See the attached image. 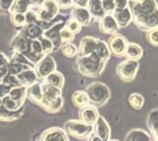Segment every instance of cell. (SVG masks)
I'll list each match as a JSON object with an SVG mask.
<instances>
[{
  "instance_id": "cell-13",
  "label": "cell",
  "mask_w": 158,
  "mask_h": 141,
  "mask_svg": "<svg viewBox=\"0 0 158 141\" xmlns=\"http://www.w3.org/2000/svg\"><path fill=\"white\" fill-rule=\"evenodd\" d=\"M93 133L97 135L103 141H109L111 135V129L108 123L103 116H99L96 123L93 124Z\"/></svg>"
},
{
  "instance_id": "cell-47",
  "label": "cell",
  "mask_w": 158,
  "mask_h": 141,
  "mask_svg": "<svg viewBox=\"0 0 158 141\" xmlns=\"http://www.w3.org/2000/svg\"><path fill=\"white\" fill-rule=\"evenodd\" d=\"M14 2V0H0V12L8 13Z\"/></svg>"
},
{
  "instance_id": "cell-56",
  "label": "cell",
  "mask_w": 158,
  "mask_h": 141,
  "mask_svg": "<svg viewBox=\"0 0 158 141\" xmlns=\"http://www.w3.org/2000/svg\"><path fill=\"white\" fill-rule=\"evenodd\" d=\"M0 82H1V79H0Z\"/></svg>"
},
{
  "instance_id": "cell-9",
  "label": "cell",
  "mask_w": 158,
  "mask_h": 141,
  "mask_svg": "<svg viewBox=\"0 0 158 141\" xmlns=\"http://www.w3.org/2000/svg\"><path fill=\"white\" fill-rule=\"evenodd\" d=\"M11 46L14 48L15 51L22 53V54L26 56L32 63H34L33 55L31 52V41L30 40H27L26 38L23 37L21 34L19 33L18 35L13 38V41L11 42Z\"/></svg>"
},
{
  "instance_id": "cell-54",
  "label": "cell",
  "mask_w": 158,
  "mask_h": 141,
  "mask_svg": "<svg viewBox=\"0 0 158 141\" xmlns=\"http://www.w3.org/2000/svg\"><path fill=\"white\" fill-rule=\"evenodd\" d=\"M2 107V101H1V99H0V108Z\"/></svg>"
},
{
  "instance_id": "cell-41",
  "label": "cell",
  "mask_w": 158,
  "mask_h": 141,
  "mask_svg": "<svg viewBox=\"0 0 158 141\" xmlns=\"http://www.w3.org/2000/svg\"><path fill=\"white\" fill-rule=\"evenodd\" d=\"M1 82L3 84L7 85V86H10V87H17V86H21L20 85V82L17 78L16 75H12V74H9L7 73L5 75L3 78L1 79Z\"/></svg>"
},
{
  "instance_id": "cell-40",
  "label": "cell",
  "mask_w": 158,
  "mask_h": 141,
  "mask_svg": "<svg viewBox=\"0 0 158 141\" xmlns=\"http://www.w3.org/2000/svg\"><path fill=\"white\" fill-rule=\"evenodd\" d=\"M10 61H13V62H17V63H22V64H26V65H29L31 67H35V64L34 63H32L31 61H30L28 58L23 55L22 53H20L18 51H15L14 50V55L12 57V59Z\"/></svg>"
},
{
  "instance_id": "cell-30",
  "label": "cell",
  "mask_w": 158,
  "mask_h": 141,
  "mask_svg": "<svg viewBox=\"0 0 158 141\" xmlns=\"http://www.w3.org/2000/svg\"><path fill=\"white\" fill-rule=\"evenodd\" d=\"M62 106H63V100L61 97H58V98L48 102V104H46L44 107H42V108L46 111H48V113L56 114V113H58V111L62 109Z\"/></svg>"
},
{
  "instance_id": "cell-21",
  "label": "cell",
  "mask_w": 158,
  "mask_h": 141,
  "mask_svg": "<svg viewBox=\"0 0 158 141\" xmlns=\"http://www.w3.org/2000/svg\"><path fill=\"white\" fill-rule=\"evenodd\" d=\"M27 98L34 104H38L39 106L41 105L43 100V92L41 83L36 82L35 84L27 87Z\"/></svg>"
},
{
  "instance_id": "cell-25",
  "label": "cell",
  "mask_w": 158,
  "mask_h": 141,
  "mask_svg": "<svg viewBox=\"0 0 158 141\" xmlns=\"http://www.w3.org/2000/svg\"><path fill=\"white\" fill-rule=\"evenodd\" d=\"M23 115V108L18 111H9L4 107L0 108V120L1 121H13L17 120Z\"/></svg>"
},
{
  "instance_id": "cell-5",
  "label": "cell",
  "mask_w": 158,
  "mask_h": 141,
  "mask_svg": "<svg viewBox=\"0 0 158 141\" xmlns=\"http://www.w3.org/2000/svg\"><path fill=\"white\" fill-rule=\"evenodd\" d=\"M139 63L137 60L127 59L121 62L117 67V74L123 82H131L137 74Z\"/></svg>"
},
{
  "instance_id": "cell-38",
  "label": "cell",
  "mask_w": 158,
  "mask_h": 141,
  "mask_svg": "<svg viewBox=\"0 0 158 141\" xmlns=\"http://www.w3.org/2000/svg\"><path fill=\"white\" fill-rule=\"evenodd\" d=\"M39 40H40V42H41V46H42V48L44 52V54H49L52 51H53L54 45L49 38L43 36V37L40 38Z\"/></svg>"
},
{
  "instance_id": "cell-3",
  "label": "cell",
  "mask_w": 158,
  "mask_h": 141,
  "mask_svg": "<svg viewBox=\"0 0 158 141\" xmlns=\"http://www.w3.org/2000/svg\"><path fill=\"white\" fill-rule=\"evenodd\" d=\"M85 92L89 98L90 105L95 107H102L107 104L111 97L109 87L102 82H94L89 84L86 87Z\"/></svg>"
},
{
  "instance_id": "cell-52",
  "label": "cell",
  "mask_w": 158,
  "mask_h": 141,
  "mask_svg": "<svg viewBox=\"0 0 158 141\" xmlns=\"http://www.w3.org/2000/svg\"><path fill=\"white\" fill-rule=\"evenodd\" d=\"M28 1L30 4H32L34 6H41L44 0H28Z\"/></svg>"
},
{
  "instance_id": "cell-44",
  "label": "cell",
  "mask_w": 158,
  "mask_h": 141,
  "mask_svg": "<svg viewBox=\"0 0 158 141\" xmlns=\"http://www.w3.org/2000/svg\"><path fill=\"white\" fill-rule=\"evenodd\" d=\"M59 37H60L61 42L67 43V42H71L74 40L75 35H74L73 33H71L69 30H67L65 27H63L60 30V33H59Z\"/></svg>"
},
{
  "instance_id": "cell-19",
  "label": "cell",
  "mask_w": 158,
  "mask_h": 141,
  "mask_svg": "<svg viewBox=\"0 0 158 141\" xmlns=\"http://www.w3.org/2000/svg\"><path fill=\"white\" fill-rule=\"evenodd\" d=\"M20 34L30 41L39 40L40 38L43 37L44 30L37 24H31V25L24 26L23 30L20 32Z\"/></svg>"
},
{
  "instance_id": "cell-1",
  "label": "cell",
  "mask_w": 158,
  "mask_h": 141,
  "mask_svg": "<svg viewBox=\"0 0 158 141\" xmlns=\"http://www.w3.org/2000/svg\"><path fill=\"white\" fill-rule=\"evenodd\" d=\"M132 21L143 32L158 27V4L156 0H128Z\"/></svg>"
},
{
  "instance_id": "cell-28",
  "label": "cell",
  "mask_w": 158,
  "mask_h": 141,
  "mask_svg": "<svg viewBox=\"0 0 158 141\" xmlns=\"http://www.w3.org/2000/svg\"><path fill=\"white\" fill-rule=\"evenodd\" d=\"M43 81H44V83L52 85V86L57 87V88H60V89L64 85V78H63L62 74L56 70L52 72L51 74H48Z\"/></svg>"
},
{
  "instance_id": "cell-45",
  "label": "cell",
  "mask_w": 158,
  "mask_h": 141,
  "mask_svg": "<svg viewBox=\"0 0 158 141\" xmlns=\"http://www.w3.org/2000/svg\"><path fill=\"white\" fill-rule=\"evenodd\" d=\"M39 20L38 13L34 10V9H29V10L25 13V22L26 25H31V24H36Z\"/></svg>"
},
{
  "instance_id": "cell-7",
  "label": "cell",
  "mask_w": 158,
  "mask_h": 141,
  "mask_svg": "<svg viewBox=\"0 0 158 141\" xmlns=\"http://www.w3.org/2000/svg\"><path fill=\"white\" fill-rule=\"evenodd\" d=\"M58 11L59 7L56 0H44L37 12L38 18L44 22H51L56 17Z\"/></svg>"
},
{
  "instance_id": "cell-20",
  "label": "cell",
  "mask_w": 158,
  "mask_h": 141,
  "mask_svg": "<svg viewBox=\"0 0 158 141\" xmlns=\"http://www.w3.org/2000/svg\"><path fill=\"white\" fill-rule=\"evenodd\" d=\"M87 9L94 20H101L106 15V12L103 8L102 0H89Z\"/></svg>"
},
{
  "instance_id": "cell-29",
  "label": "cell",
  "mask_w": 158,
  "mask_h": 141,
  "mask_svg": "<svg viewBox=\"0 0 158 141\" xmlns=\"http://www.w3.org/2000/svg\"><path fill=\"white\" fill-rule=\"evenodd\" d=\"M71 100H72V104L75 106L76 108H79V109H81L83 107L90 104L86 92L81 91V90L74 92L71 97Z\"/></svg>"
},
{
  "instance_id": "cell-36",
  "label": "cell",
  "mask_w": 158,
  "mask_h": 141,
  "mask_svg": "<svg viewBox=\"0 0 158 141\" xmlns=\"http://www.w3.org/2000/svg\"><path fill=\"white\" fill-rule=\"evenodd\" d=\"M61 51H62V54L68 58L74 57L78 54V48L76 47V46H74L71 42L64 43L61 47Z\"/></svg>"
},
{
  "instance_id": "cell-34",
  "label": "cell",
  "mask_w": 158,
  "mask_h": 141,
  "mask_svg": "<svg viewBox=\"0 0 158 141\" xmlns=\"http://www.w3.org/2000/svg\"><path fill=\"white\" fill-rule=\"evenodd\" d=\"M30 68H33L29 65L22 64V63H17L13 61H9V66H8V73L12 75H18L22 73L25 70H28Z\"/></svg>"
},
{
  "instance_id": "cell-53",
  "label": "cell",
  "mask_w": 158,
  "mask_h": 141,
  "mask_svg": "<svg viewBox=\"0 0 158 141\" xmlns=\"http://www.w3.org/2000/svg\"><path fill=\"white\" fill-rule=\"evenodd\" d=\"M88 139V141H103L101 138H99L97 135H95L94 133H92L90 136H89V137L87 138Z\"/></svg>"
},
{
  "instance_id": "cell-23",
  "label": "cell",
  "mask_w": 158,
  "mask_h": 141,
  "mask_svg": "<svg viewBox=\"0 0 158 141\" xmlns=\"http://www.w3.org/2000/svg\"><path fill=\"white\" fill-rule=\"evenodd\" d=\"M143 55V50L140 46L135 42H127V46L126 48L125 56L127 59L132 60H139Z\"/></svg>"
},
{
  "instance_id": "cell-48",
  "label": "cell",
  "mask_w": 158,
  "mask_h": 141,
  "mask_svg": "<svg viewBox=\"0 0 158 141\" xmlns=\"http://www.w3.org/2000/svg\"><path fill=\"white\" fill-rule=\"evenodd\" d=\"M11 89H12V87L7 86L3 84L2 82H0V99L4 98L5 96H7Z\"/></svg>"
},
{
  "instance_id": "cell-33",
  "label": "cell",
  "mask_w": 158,
  "mask_h": 141,
  "mask_svg": "<svg viewBox=\"0 0 158 141\" xmlns=\"http://www.w3.org/2000/svg\"><path fill=\"white\" fill-rule=\"evenodd\" d=\"M128 104L131 105V107L135 110H141L143 105H144V99L143 97L138 94V93H132L128 96Z\"/></svg>"
},
{
  "instance_id": "cell-32",
  "label": "cell",
  "mask_w": 158,
  "mask_h": 141,
  "mask_svg": "<svg viewBox=\"0 0 158 141\" xmlns=\"http://www.w3.org/2000/svg\"><path fill=\"white\" fill-rule=\"evenodd\" d=\"M30 8V3L28 0H14L10 9V13H22L25 14Z\"/></svg>"
},
{
  "instance_id": "cell-50",
  "label": "cell",
  "mask_w": 158,
  "mask_h": 141,
  "mask_svg": "<svg viewBox=\"0 0 158 141\" xmlns=\"http://www.w3.org/2000/svg\"><path fill=\"white\" fill-rule=\"evenodd\" d=\"M89 0H72V6L80 7V8H87Z\"/></svg>"
},
{
  "instance_id": "cell-16",
  "label": "cell",
  "mask_w": 158,
  "mask_h": 141,
  "mask_svg": "<svg viewBox=\"0 0 158 141\" xmlns=\"http://www.w3.org/2000/svg\"><path fill=\"white\" fill-rule=\"evenodd\" d=\"M99 38L93 37H85L81 40L80 46L78 48V56H86L95 52L98 45Z\"/></svg>"
},
{
  "instance_id": "cell-6",
  "label": "cell",
  "mask_w": 158,
  "mask_h": 141,
  "mask_svg": "<svg viewBox=\"0 0 158 141\" xmlns=\"http://www.w3.org/2000/svg\"><path fill=\"white\" fill-rule=\"evenodd\" d=\"M34 70L36 72L39 80H44L48 74L56 70V61L51 55L46 54L41 60L36 63Z\"/></svg>"
},
{
  "instance_id": "cell-4",
  "label": "cell",
  "mask_w": 158,
  "mask_h": 141,
  "mask_svg": "<svg viewBox=\"0 0 158 141\" xmlns=\"http://www.w3.org/2000/svg\"><path fill=\"white\" fill-rule=\"evenodd\" d=\"M64 131L76 139H87L93 133V125L83 123L80 119L68 120L64 124Z\"/></svg>"
},
{
  "instance_id": "cell-46",
  "label": "cell",
  "mask_w": 158,
  "mask_h": 141,
  "mask_svg": "<svg viewBox=\"0 0 158 141\" xmlns=\"http://www.w3.org/2000/svg\"><path fill=\"white\" fill-rule=\"evenodd\" d=\"M102 4L106 14H113L114 11L116 10V5L114 0H102Z\"/></svg>"
},
{
  "instance_id": "cell-2",
  "label": "cell",
  "mask_w": 158,
  "mask_h": 141,
  "mask_svg": "<svg viewBox=\"0 0 158 141\" xmlns=\"http://www.w3.org/2000/svg\"><path fill=\"white\" fill-rule=\"evenodd\" d=\"M106 61H104L96 52L86 56H78L76 60L77 70L81 75L95 78L102 74L106 66Z\"/></svg>"
},
{
  "instance_id": "cell-49",
  "label": "cell",
  "mask_w": 158,
  "mask_h": 141,
  "mask_svg": "<svg viewBox=\"0 0 158 141\" xmlns=\"http://www.w3.org/2000/svg\"><path fill=\"white\" fill-rule=\"evenodd\" d=\"M57 5L61 9H67L72 6V0H56Z\"/></svg>"
},
{
  "instance_id": "cell-17",
  "label": "cell",
  "mask_w": 158,
  "mask_h": 141,
  "mask_svg": "<svg viewBox=\"0 0 158 141\" xmlns=\"http://www.w3.org/2000/svg\"><path fill=\"white\" fill-rule=\"evenodd\" d=\"M72 19L77 21L82 27L89 26L93 21V18L88 9L80 7H74L72 11Z\"/></svg>"
},
{
  "instance_id": "cell-31",
  "label": "cell",
  "mask_w": 158,
  "mask_h": 141,
  "mask_svg": "<svg viewBox=\"0 0 158 141\" xmlns=\"http://www.w3.org/2000/svg\"><path fill=\"white\" fill-rule=\"evenodd\" d=\"M95 52L97 53L98 56H100L102 59L106 62L109 60V58L111 56V51L109 50L107 42H105L104 41H101V40L98 41V45H97Z\"/></svg>"
},
{
  "instance_id": "cell-35",
  "label": "cell",
  "mask_w": 158,
  "mask_h": 141,
  "mask_svg": "<svg viewBox=\"0 0 158 141\" xmlns=\"http://www.w3.org/2000/svg\"><path fill=\"white\" fill-rule=\"evenodd\" d=\"M1 101H2V107H4L5 109H7L9 111H18L23 108V105L19 104L18 102L13 100L9 95L5 96L4 98L1 99Z\"/></svg>"
},
{
  "instance_id": "cell-51",
  "label": "cell",
  "mask_w": 158,
  "mask_h": 141,
  "mask_svg": "<svg viewBox=\"0 0 158 141\" xmlns=\"http://www.w3.org/2000/svg\"><path fill=\"white\" fill-rule=\"evenodd\" d=\"M116 5V10H121L128 5V0H114Z\"/></svg>"
},
{
  "instance_id": "cell-27",
  "label": "cell",
  "mask_w": 158,
  "mask_h": 141,
  "mask_svg": "<svg viewBox=\"0 0 158 141\" xmlns=\"http://www.w3.org/2000/svg\"><path fill=\"white\" fill-rule=\"evenodd\" d=\"M8 95L11 97L13 100L18 102L19 104L24 105V102L27 98V87H25V86L13 87V88L10 90Z\"/></svg>"
},
{
  "instance_id": "cell-37",
  "label": "cell",
  "mask_w": 158,
  "mask_h": 141,
  "mask_svg": "<svg viewBox=\"0 0 158 141\" xmlns=\"http://www.w3.org/2000/svg\"><path fill=\"white\" fill-rule=\"evenodd\" d=\"M146 33V40L152 46L158 47V27L148 30Z\"/></svg>"
},
{
  "instance_id": "cell-24",
  "label": "cell",
  "mask_w": 158,
  "mask_h": 141,
  "mask_svg": "<svg viewBox=\"0 0 158 141\" xmlns=\"http://www.w3.org/2000/svg\"><path fill=\"white\" fill-rule=\"evenodd\" d=\"M126 141H151V136L143 129L135 128L128 131L126 136Z\"/></svg>"
},
{
  "instance_id": "cell-11",
  "label": "cell",
  "mask_w": 158,
  "mask_h": 141,
  "mask_svg": "<svg viewBox=\"0 0 158 141\" xmlns=\"http://www.w3.org/2000/svg\"><path fill=\"white\" fill-rule=\"evenodd\" d=\"M78 115H79V119L82 120L83 123H85L87 124H91V125L95 123L98 118L100 116L97 107L90 105V104L81 108L80 111H79Z\"/></svg>"
},
{
  "instance_id": "cell-55",
  "label": "cell",
  "mask_w": 158,
  "mask_h": 141,
  "mask_svg": "<svg viewBox=\"0 0 158 141\" xmlns=\"http://www.w3.org/2000/svg\"><path fill=\"white\" fill-rule=\"evenodd\" d=\"M109 141H118V140H109Z\"/></svg>"
},
{
  "instance_id": "cell-12",
  "label": "cell",
  "mask_w": 158,
  "mask_h": 141,
  "mask_svg": "<svg viewBox=\"0 0 158 141\" xmlns=\"http://www.w3.org/2000/svg\"><path fill=\"white\" fill-rule=\"evenodd\" d=\"M37 141H68V137L65 131L56 126L44 131Z\"/></svg>"
},
{
  "instance_id": "cell-8",
  "label": "cell",
  "mask_w": 158,
  "mask_h": 141,
  "mask_svg": "<svg viewBox=\"0 0 158 141\" xmlns=\"http://www.w3.org/2000/svg\"><path fill=\"white\" fill-rule=\"evenodd\" d=\"M127 40L121 34H114L109 38L107 45L109 46V50L111 51V54H114L115 56L121 57L125 56L126 48L127 46Z\"/></svg>"
},
{
  "instance_id": "cell-43",
  "label": "cell",
  "mask_w": 158,
  "mask_h": 141,
  "mask_svg": "<svg viewBox=\"0 0 158 141\" xmlns=\"http://www.w3.org/2000/svg\"><path fill=\"white\" fill-rule=\"evenodd\" d=\"M64 27H65L67 30H69L71 33H73L74 35H76V34H79L82 29V26L79 24L77 21H75L74 19H70V20H68L65 25H64Z\"/></svg>"
},
{
  "instance_id": "cell-42",
  "label": "cell",
  "mask_w": 158,
  "mask_h": 141,
  "mask_svg": "<svg viewBox=\"0 0 158 141\" xmlns=\"http://www.w3.org/2000/svg\"><path fill=\"white\" fill-rule=\"evenodd\" d=\"M11 22L16 27H24L26 26L25 22V14L22 13H11Z\"/></svg>"
},
{
  "instance_id": "cell-15",
  "label": "cell",
  "mask_w": 158,
  "mask_h": 141,
  "mask_svg": "<svg viewBox=\"0 0 158 141\" xmlns=\"http://www.w3.org/2000/svg\"><path fill=\"white\" fill-rule=\"evenodd\" d=\"M42 87V92H43V100L41 103V107H44L46 104H48V102H51L54 99L58 98V97H61V89L57 88V87H54L52 85H49L47 83H43L41 84Z\"/></svg>"
},
{
  "instance_id": "cell-18",
  "label": "cell",
  "mask_w": 158,
  "mask_h": 141,
  "mask_svg": "<svg viewBox=\"0 0 158 141\" xmlns=\"http://www.w3.org/2000/svg\"><path fill=\"white\" fill-rule=\"evenodd\" d=\"M116 21L120 28H126L132 22V16L131 12L128 6L125 7L121 10H115L113 13Z\"/></svg>"
},
{
  "instance_id": "cell-14",
  "label": "cell",
  "mask_w": 158,
  "mask_h": 141,
  "mask_svg": "<svg viewBox=\"0 0 158 141\" xmlns=\"http://www.w3.org/2000/svg\"><path fill=\"white\" fill-rule=\"evenodd\" d=\"M64 24L62 21H59L57 23H56L54 25H52L48 30L44 31V37H46L48 38H49L54 45V48L57 50V48L60 46L61 45V41H60V37H59V33H60V30L64 27Z\"/></svg>"
},
{
  "instance_id": "cell-39",
  "label": "cell",
  "mask_w": 158,
  "mask_h": 141,
  "mask_svg": "<svg viewBox=\"0 0 158 141\" xmlns=\"http://www.w3.org/2000/svg\"><path fill=\"white\" fill-rule=\"evenodd\" d=\"M8 66H9L8 58L3 52L0 51V79H2L8 73Z\"/></svg>"
},
{
  "instance_id": "cell-22",
  "label": "cell",
  "mask_w": 158,
  "mask_h": 141,
  "mask_svg": "<svg viewBox=\"0 0 158 141\" xmlns=\"http://www.w3.org/2000/svg\"><path fill=\"white\" fill-rule=\"evenodd\" d=\"M16 76L20 82V85L25 86V87L31 86L36 83V82H38L39 80L34 68H30L28 70H25L24 72H22V73H20Z\"/></svg>"
},
{
  "instance_id": "cell-26",
  "label": "cell",
  "mask_w": 158,
  "mask_h": 141,
  "mask_svg": "<svg viewBox=\"0 0 158 141\" xmlns=\"http://www.w3.org/2000/svg\"><path fill=\"white\" fill-rule=\"evenodd\" d=\"M147 125L155 141H158V110H153L148 115Z\"/></svg>"
},
{
  "instance_id": "cell-10",
  "label": "cell",
  "mask_w": 158,
  "mask_h": 141,
  "mask_svg": "<svg viewBox=\"0 0 158 141\" xmlns=\"http://www.w3.org/2000/svg\"><path fill=\"white\" fill-rule=\"evenodd\" d=\"M99 29L106 35H114L118 33L120 27L113 14H106L101 20H99Z\"/></svg>"
}]
</instances>
